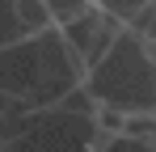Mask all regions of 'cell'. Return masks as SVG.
<instances>
[{
    "mask_svg": "<svg viewBox=\"0 0 156 152\" xmlns=\"http://www.w3.org/2000/svg\"><path fill=\"white\" fill-rule=\"evenodd\" d=\"M84 80L80 59L68 51L59 25H47L38 34H26L9 47H0V93L34 106L59 101L72 85Z\"/></svg>",
    "mask_w": 156,
    "mask_h": 152,
    "instance_id": "obj_1",
    "label": "cell"
},
{
    "mask_svg": "<svg viewBox=\"0 0 156 152\" xmlns=\"http://www.w3.org/2000/svg\"><path fill=\"white\" fill-rule=\"evenodd\" d=\"M97 106H114L122 114L156 110V59L144 51V42L122 25V34L110 42L101 59L80 80Z\"/></svg>",
    "mask_w": 156,
    "mask_h": 152,
    "instance_id": "obj_2",
    "label": "cell"
},
{
    "mask_svg": "<svg viewBox=\"0 0 156 152\" xmlns=\"http://www.w3.org/2000/svg\"><path fill=\"white\" fill-rule=\"evenodd\" d=\"M105 135L97 127V114H84V110H72L63 101H51V106H34L26 110L13 135L0 144L9 152H26V148H105Z\"/></svg>",
    "mask_w": 156,
    "mask_h": 152,
    "instance_id": "obj_3",
    "label": "cell"
},
{
    "mask_svg": "<svg viewBox=\"0 0 156 152\" xmlns=\"http://www.w3.org/2000/svg\"><path fill=\"white\" fill-rule=\"evenodd\" d=\"M59 34H63L68 51L80 59V68L89 72V68L101 59L105 51H110V42L122 34V21H118L110 9H101V4L93 0L89 9H80L72 21H63V25H59Z\"/></svg>",
    "mask_w": 156,
    "mask_h": 152,
    "instance_id": "obj_4",
    "label": "cell"
},
{
    "mask_svg": "<svg viewBox=\"0 0 156 152\" xmlns=\"http://www.w3.org/2000/svg\"><path fill=\"white\" fill-rule=\"evenodd\" d=\"M47 25H55V21L42 0H0V47L17 42L26 34H38Z\"/></svg>",
    "mask_w": 156,
    "mask_h": 152,
    "instance_id": "obj_5",
    "label": "cell"
},
{
    "mask_svg": "<svg viewBox=\"0 0 156 152\" xmlns=\"http://www.w3.org/2000/svg\"><path fill=\"white\" fill-rule=\"evenodd\" d=\"M118 131L135 139V148H144V152H156V110H144V114H127Z\"/></svg>",
    "mask_w": 156,
    "mask_h": 152,
    "instance_id": "obj_6",
    "label": "cell"
},
{
    "mask_svg": "<svg viewBox=\"0 0 156 152\" xmlns=\"http://www.w3.org/2000/svg\"><path fill=\"white\" fill-rule=\"evenodd\" d=\"M26 110H30L26 101H17V97H9V93H0V144L13 135V127H17V118H21Z\"/></svg>",
    "mask_w": 156,
    "mask_h": 152,
    "instance_id": "obj_7",
    "label": "cell"
},
{
    "mask_svg": "<svg viewBox=\"0 0 156 152\" xmlns=\"http://www.w3.org/2000/svg\"><path fill=\"white\" fill-rule=\"evenodd\" d=\"M42 4H47L51 21H55V25H63V21H72V17H76L80 9H89L93 0H42Z\"/></svg>",
    "mask_w": 156,
    "mask_h": 152,
    "instance_id": "obj_8",
    "label": "cell"
},
{
    "mask_svg": "<svg viewBox=\"0 0 156 152\" xmlns=\"http://www.w3.org/2000/svg\"><path fill=\"white\" fill-rule=\"evenodd\" d=\"M97 4H101V9H110V13H114L118 21L127 25L131 17H135V13H139L144 4H152V0H97Z\"/></svg>",
    "mask_w": 156,
    "mask_h": 152,
    "instance_id": "obj_9",
    "label": "cell"
}]
</instances>
